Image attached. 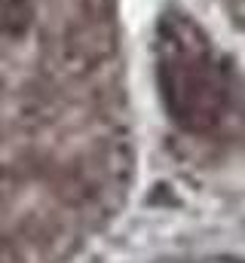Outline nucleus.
I'll return each instance as SVG.
<instances>
[{"label":"nucleus","instance_id":"obj_2","mask_svg":"<svg viewBox=\"0 0 245 263\" xmlns=\"http://www.w3.org/2000/svg\"><path fill=\"white\" fill-rule=\"evenodd\" d=\"M31 22V9L22 0H0V34H19Z\"/></svg>","mask_w":245,"mask_h":263},{"label":"nucleus","instance_id":"obj_1","mask_svg":"<svg viewBox=\"0 0 245 263\" xmlns=\"http://www.w3.org/2000/svg\"><path fill=\"white\" fill-rule=\"evenodd\" d=\"M160 86L172 117L181 120L184 126L202 129L218 120L221 83L208 67H202V62L190 55L166 59L160 65Z\"/></svg>","mask_w":245,"mask_h":263}]
</instances>
